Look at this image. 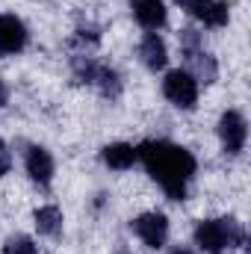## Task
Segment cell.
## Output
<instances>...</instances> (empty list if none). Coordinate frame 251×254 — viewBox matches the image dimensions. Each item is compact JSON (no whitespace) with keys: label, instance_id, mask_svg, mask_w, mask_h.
<instances>
[{"label":"cell","instance_id":"6da1fadb","mask_svg":"<svg viewBox=\"0 0 251 254\" xmlns=\"http://www.w3.org/2000/svg\"><path fill=\"white\" fill-rule=\"evenodd\" d=\"M136 160L145 163L148 175L163 187L172 201H184L187 187L195 175V157L187 148L172 142H142L136 148Z\"/></svg>","mask_w":251,"mask_h":254},{"label":"cell","instance_id":"7a4b0ae2","mask_svg":"<svg viewBox=\"0 0 251 254\" xmlns=\"http://www.w3.org/2000/svg\"><path fill=\"white\" fill-rule=\"evenodd\" d=\"M234 243H243V231L234 219H204L195 228V246L207 254H222Z\"/></svg>","mask_w":251,"mask_h":254},{"label":"cell","instance_id":"3957f363","mask_svg":"<svg viewBox=\"0 0 251 254\" xmlns=\"http://www.w3.org/2000/svg\"><path fill=\"white\" fill-rule=\"evenodd\" d=\"M163 95L178 110H192L198 101V80L189 71H169L163 80Z\"/></svg>","mask_w":251,"mask_h":254},{"label":"cell","instance_id":"277c9868","mask_svg":"<svg viewBox=\"0 0 251 254\" xmlns=\"http://www.w3.org/2000/svg\"><path fill=\"white\" fill-rule=\"evenodd\" d=\"M133 231L148 249H163L169 240V219L163 213H142L139 219H133Z\"/></svg>","mask_w":251,"mask_h":254},{"label":"cell","instance_id":"5b68a950","mask_svg":"<svg viewBox=\"0 0 251 254\" xmlns=\"http://www.w3.org/2000/svg\"><path fill=\"white\" fill-rule=\"evenodd\" d=\"M219 136H222V145L228 154H240L246 148V139H249V127L246 119L237 113V110H228L222 119H219Z\"/></svg>","mask_w":251,"mask_h":254},{"label":"cell","instance_id":"8992f818","mask_svg":"<svg viewBox=\"0 0 251 254\" xmlns=\"http://www.w3.org/2000/svg\"><path fill=\"white\" fill-rule=\"evenodd\" d=\"M27 45V27L15 15H0V54H18Z\"/></svg>","mask_w":251,"mask_h":254},{"label":"cell","instance_id":"52a82bcc","mask_svg":"<svg viewBox=\"0 0 251 254\" xmlns=\"http://www.w3.org/2000/svg\"><path fill=\"white\" fill-rule=\"evenodd\" d=\"M27 175H30L39 187H48L51 178H54V157H51L45 148L33 145V148L27 151Z\"/></svg>","mask_w":251,"mask_h":254},{"label":"cell","instance_id":"ba28073f","mask_svg":"<svg viewBox=\"0 0 251 254\" xmlns=\"http://www.w3.org/2000/svg\"><path fill=\"white\" fill-rule=\"evenodd\" d=\"M130 9L136 21L148 30H157L166 24V3L163 0H130Z\"/></svg>","mask_w":251,"mask_h":254},{"label":"cell","instance_id":"9c48e42d","mask_svg":"<svg viewBox=\"0 0 251 254\" xmlns=\"http://www.w3.org/2000/svg\"><path fill=\"white\" fill-rule=\"evenodd\" d=\"M192 15L201 18L207 27H225L231 12H228V3L225 0H198L192 6Z\"/></svg>","mask_w":251,"mask_h":254},{"label":"cell","instance_id":"30bf717a","mask_svg":"<svg viewBox=\"0 0 251 254\" xmlns=\"http://www.w3.org/2000/svg\"><path fill=\"white\" fill-rule=\"evenodd\" d=\"M139 60L148 65L151 71L163 68V65H166V60H169V54H166V42H163L157 33H148V36L139 42Z\"/></svg>","mask_w":251,"mask_h":254},{"label":"cell","instance_id":"8fae6325","mask_svg":"<svg viewBox=\"0 0 251 254\" xmlns=\"http://www.w3.org/2000/svg\"><path fill=\"white\" fill-rule=\"evenodd\" d=\"M104 163H107L110 169L125 172V169H130V166L136 163V148L127 145V142H113V145L104 148Z\"/></svg>","mask_w":251,"mask_h":254},{"label":"cell","instance_id":"7c38bea8","mask_svg":"<svg viewBox=\"0 0 251 254\" xmlns=\"http://www.w3.org/2000/svg\"><path fill=\"white\" fill-rule=\"evenodd\" d=\"M33 219H36V231H39L42 237H57V234L63 231V210L54 207V204L39 207Z\"/></svg>","mask_w":251,"mask_h":254},{"label":"cell","instance_id":"4fadbf2b","mask_svg":"<svg viewBox=\"0 0 251 254\" xmlns=\"http://www.w3.org/2000/svg\"><path fill=\"white\" fill-rule=\"evenodd\" d=\"M189 63H192V68H195V80H204V83H213L216 80V63H213V57L210 54H204V51H192V54H187Z\"/></svg>","mask_w":251,"mask_h":254},{"label":"cell","instance_id":"5bb4252c","mask_svg":"<svg viewBox=\"0 0 251 254\" xmlns=\"http://www.w3.org/2000/svg\"><path fill=\"white\" fill-rule=\"evenodd\" d=\"M95 83H101L104 95H119V89H122V83H119V74H116L113 68H98V74H95Z\"/></svg>","mask_w":251,"mask_h":254},{"label":"cell","instance_id":"9a60e30c","mask_svg":"<svg viewBox=\"0 0 251 254\" xmlns=\"http://www.w3.org/2000/svg\"><path fill=\"white\" fill-rule=\"evenodd\" d=\"M3 254H39V252H36V246H33L30 237H12V240L6 243Z\"/></svg>","mask_w":251,"mask_h":254},{"label":"cell","instance_id":"2e32d148","mask_svg":"<svg viewBox=\"0 0 251 254\" xmlns=\"http://www.w3.org/2000/svg\"><path fill=\"white\" fill-rule=\"evenodd\" d=\"M12 169V154H9V148H6V142L0 139V175H6Z\"/></svg>","mask_w":251,"mask_h":254},{"label":"cell","instance_id":"e0dca14e","mask_svg":"<svg viewBox=\"0 0 251 254\" xmlns=\"http://www.w3.org/2000/svg\"><path fill=\"white\" fill-rule=\"evenodd\" d=\"M178 3H181V9H187V12H192V6H195L198 0H178Z\"/></svg>","mask_w":251,"mask_h":254},{"label":"cell","instance_id":"ac0fdd59","mask_svg":"<svg viewBox=\"0 0 251 254\" xmlns=\"http://www.w3.org/2000/svg\"><path fill=\"white\" fill-rule=\"evenodd\" d=\"M6 101V89H3V83H0V104Z\"/></svg>","mask_w":251,"mask_h":254},{"label":"cell","instance_id":"d6986e66","mask_svg":"<svg viewBox=\"0 0 251 254\" xmlns=\"http://www.w3.org/2000/svg\"><path fill=\"white\" fill-rule=\"evenodd\" d=\"M175 254H189V252H187V249H178V252H175Z\"/></svg>","mask_w":251,"mask_h":254}]
</instances>
